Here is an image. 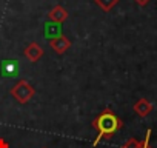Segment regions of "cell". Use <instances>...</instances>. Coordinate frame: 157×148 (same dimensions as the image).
I'll return each instance as SVG.
<instances>
[{"mask_svg":"<svg viewBox=\"0 0 157 148\" xmlns=\"http://www.w3.org/2000/svg\"><path fill=\"white\" fill-rule=\"evenodd\" d=\"M140 145H142V140H137L132 137V139H128L122 148H140Z\"/></svg>","mask_w":157,"mask_h":148,"instance_id":"obj_8","label":"cell"},{"mask_svg":"<svg viewBox=\"0 0 157 148\" xmlns=\"http://www.w3.org/2000/svg\"><path fill=\"white\" fill-rule=\"evenodd\" d=\"M0 148H10L8 142H6L5 139H2V137H0Z\"/></svg>","mask_w":157,"mask_h":148,"instance_id":"obj_11","label":"cell"},{"mask_svg":"<svg viewBox=\"0 0 157 148\" xmlns=\"http://www.w3.org/2000/svg\"><path fill=\"white\" fill-rule=\"evenodd\" d=\"M134 2H136L139 6H146V5L151 2V0H134Z\"/></svg>","mask_w":157,"mask_h":148,"instance_id":"obj_10","label":"cell"},{"mask_svg":"<svg viewBox=\"0 0 157 148\" xmlns=\"http://www.w3.org/2000/svg\"><path fill=\"white\" fill-rule=\"evenodd\" d=\"M123 127V120L111 110V108H105L94 120H93V128L97 131V137L93 142V145L96 146L100 140L103 139H111L119 130H122Z\"/></svg>","mask_w":157,"mask_h":148,"instance_id":"obj_1","label":"cell"},{"mask_svg":"<svg viewBox=\"0 0 157 148\" xmlns=\"http://www.w3.org/2000/svg\"><path fill=\"white\" fill-rule=\"evenodd\" d=\"M23 54H25V57L29 60V62H37V60H40L42 57H43V48L37 43V42H31L25 49H23Z\"/></svg>","mask_w":157,"mask_h":148,"instance_id":"obj_4","label":"cell"},{"mask_svg":"<svg viewBox=\"0 0 157 148\" xmlns=\"http://www.w3.org/2000/svg\"><path fill=\"white\" fill-rule=\"evenodd\" d=\"M132 110L136 111V114L137 116H140V117H148L149 114H151V111H152V103L148 100V99H139L136 103H134V107H132Z\"/></svg>","mask_w":157,"mask_h":148,"instance_id":"obj_6","label":"cell"},{"mask_svg":"<svg viewBox=\"0 0 157 148\" xmlns=\"http://www.w3.org/2000/svg\"><path fill=\"white\" fill-rule=\"evenodd\" d=\"M11 96L19 102V103H28L33 97H34V94H36V90H34V87L29 84V82H26V80H19L13 88H11Z\"/></svg>","mask_w":157,"mask_h":148,"instance_id":"obj_2","label":"cell"},{"mask_svg":"<svg viewBox=\"0 0 157 148\" xmlns=\"http://www.w3.org/2000/svg\"><path fill=\"white\" fill-rule=\"evenodd\" d=\"M149 139H151V130H148V131H146V134H145V139L142 140V145H140V148H151V146H149Z\"/></svg>","mask_w":157,"mask_h":148,"instance_id":"obj_9","label":"cell"},{"mask_svg":"<svg viewBox=\"0 0 157 148\" xmlns=\"http://www.w3.org/2000/svg\"><path fill=\"white\" fill-rule=\"evenodd\" d=\"M48 19H49V22H54V23H59L60 25V23H63L68 19V11L62 5H56L52 10H49Z\"/></svg>","mask_w":157,"mask_h":148,"instance_id":"obj_5","label":"cell"},{"mask_svg":"<svg viewBox=\"0 0 157 148\" xmlns=\"http://www.w3.org/2000/svg\"><path fill=\"white\" fill-rule=\"evenodd\" d=\"M49 46H51L57 54H63V53H66V51L71 48V40H69L66 36L60 34V36H57V37H54V39H49Z\"/></svg>","mask_w":157,"mask_h":148,"instance_id":"obj_3","label":"cell"},{"mask_svg":"<svg viewBox=\"0 0 157 148\" xmlns=\"http://www.w3.org/2000/svg\"><path fill=\"white\" fill-rule=\"evenodd\" d=\"M94 2H96V5H97L102 11L109 13V11L119 3V0H94Z\"/></svg>","mask_w":157,"mask_h":148,"instance_id":"obj_7","label":"cell"}]
</instances>
